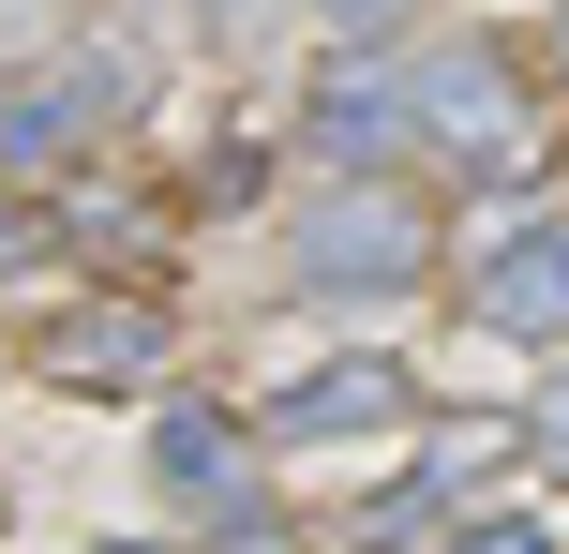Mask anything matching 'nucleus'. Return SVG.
<instances>
[{
	"mask_svg": "<svg viewBox=\"0 0 569 554\" xmlns=\"http://www.w3.org/2000/svg\"><path fill=\"white\" fill-rule=\"evenodd\" d=\"M435 270V225H420V195H405L390 165H345L330 195L300 210V285H330V300H405Z\"/></svg>",
	"mask_w": 569,
	"mask_h": 554,
	"instance_id": "obj_2",
	"label": "nucleus"
},
{
	"mask_svg": "<svg viewBox=\"0 0 569 554\" xmlns=\"http://www.w3.org/2000/svg\"><path fill=\"white\" fill-rule=\"evenodd\" d=\"M300 135L330 150V165H390V150H420V135H405V60H390V75H330Z\"/></svg>",
	"mask_w": 569,
	"mask_h": 554,
	"instance_id": "obj_9",
	"label": "nucleus"
},
{
	"mask_svg": "<svg viewBox=\"0 0 569 554\" xmlns=\"http://www.w3.org/2000/svg\"><path fill=\"white\" fill-rule=\"evenodd\" d=\"M405 135H420L450 180H510L525 150H540V120H525V75L495 46H420L405 60Z\"/></svg>",
	"mask_w": 569,
	"mask_h": 554,
	"instance_id": "obj_1",
	"label": "nucleus"
},
{
	"mask_svg": "<svg viewBox=\"0 0 569 554\" xmlns=\"http://www.w3.org/2000/svg\"><path fill=\"white\" fill-rule=\"evenodd\" d=\"M525 450H540V465L569 480V390H555V405H540V420H525Z\"/></svg>",
	"mask_w": 569,
	"mask_h": 554,
	"instance_id": "obj_12",
	"label": "nucleus"
},
{
	"mask_svg": "<svg viewBox=\"0 0 569 554\" xmlns=\"http://www.w3.org/2000/svg\"><path fill=\"white\" fill-rule=\"evenodd\" d=\"M450 554H555V540H540V525H525V510H510V525H465Z\"/></svg>",
	"mask_w": 569,
	"mask_h": 554,
	"instance_id": "obj_11",
	"label": "nucleus"
},
{
	"mask_svg": "<svg viewBox=\"0 0 569 554\" xmlns=\"http://www.w3.org/2000/svg\"><path fill=\"white\" fill-rule=\"evenodd\" d=\"M106 554H166V540H106Z\"/></svg>",
	"mask_w": 569,
	"mask_h": 554,
	"instance_id": "obj_14",
	"label": "nucleus"
},
{
	"mask_svg": "<svg viewBox=\"0 0 569 554\" xmlns=\"http://www.w3.org/2000/svg\"><path fill=\"white\" fill-rule=\"evenodd\" d=\"M46 255H60V210L0 180V285H46Z\"/></svg>",
	"mask_w": 569,
	"mask_h": 554,
	"instance_id": "obj_10",
	"label": "nucleus"
},
{
	"mask_svg": "<svg viewBox=\"0 0 569 554\" xmlns=\"http://www.w3.org/2000/svg\"><path fill=\"white\" fill-rule=\"evenodd\" d=\"M510 450H525V420H450V435H435V450H420V465H405V480H390V495H375V510H360V540H390V554H405V540H435V525H450V510H465V495H480V480H495V465H510Z\"/></svg>",
	"mask_w": 569,
	"mask_h": 554,
	"instance_id": "obj_5",
	"label": "nucleus"
},
{
	"mask_svg": "<svg viewBox=\"0 0 569 554\" xmlns=\"http://www.w3.org/2000/svg\"><path fill=\"white\" fill-rule=\"evenodd\" d=\"M46 375L60 390H150L166 375V315H150V300H90V315H60Z\"/></svg>",
	"mask_w": 569,
	"mask_h": 554,
	"instance_id": "obj_8",
	"label": "nucleus"
},
{
	"mask_svg": "<svg viewBox=\"0 0 569 554\" xmlns=\"http://www.w3.org/2000/svg\"><path fill=\"white\" fill-rule=\"evenodd\" d=\"M555 60H569V30H555Z\"/></svg>",
	"mask_w": 569,
	"mask_h": 554,
	"instance_id": "obj_15",
	"label": "nucleus"
},
{
	"mask_svg": "<svg viewBox=\"0 0 569 554\" xmlns=\"http://www.w3.org/2000/svg\"><path fill=\"white\" fill-rule=\"evenodd\" d=\"M150 480H166L180 510H210V525H256V435H240L226 405H166V435H150Z\"/></svg>",
	"mask_w": 569,
	"mask_h": 554,
	"instance_id": "obj_6",
	"label": "nucleus"
},
{
	"mask_svg": "<svg viewBox=\"0 0 569 554\" xmlns=\"http://www.w3.org/2000/svg\"><path fill=\"white\" fill-rule=\"evenodd\" d=\"M120 90H136L120 60H60V75H16V90H0V165H16V180H30V165H76V150L120 120Z\"/></svg>",
	"mask_w": 569,
	"mask_h": 554,
	"instance_id": "obj_4",
	"label": "nucleus"
},
{
	"mask_svg": "<svg viewBox=\"0 0 569 554\" xmlns=\"http://www.w3.org/2000/svg\"><path fill=\"white\" fill-rule=\"evenodd\" d=\"M405 420V360H315L270 405V450H330V435H390Z\"/></svg>",
	"mask_w": 569,
	"mask_h": 554,
	"instance_id": "obj_7",
	"label": "nucleus"
},
{
	"mask_svg": "<svg viewBox=\"0 0 569 554\" xmlns=\"http://www.w3.org/2000/svg\"><path fill=\"white\" fill-rule=\"evenodd\" d=\"M315 16H330V30H390L405 0H315Z\"/></svg>",
	"mask_w": 569,
	"mask_h": 554,
	"instance_id": "obj_13",
	"label": "nucleus"
},
{
	"mask_svg": "<svg viewBox=\"0 0 569 554\" xmlns=\"http://www.w3.org/2000/svg\"><path fill=\"white\" fill-rule=\"evenodd\" d=\"M465 300H480V330H510V345H569V210L495 225L480 270H465Z\"/></svg>",
	"mask_w": 569,
	"mask_h": 554,
	"instance_id": "obj_3",
	"label": "nucleus"
}]
</instances>
